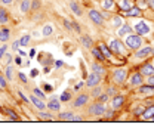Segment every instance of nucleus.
Listing matches in <instances>:
<instances>
[{"mask_svg":"<svg viewBox=\"0 0 154 130\" xmlns=\"http://www.w3.org/2000/svg\"><path fill=\"white\" fill-rule=\"evenodd\" d=\"M126 43H128V46L131 49H139L141 44H142V40L136 34H131V36H128V38H126Z\"/></svg>","mask_w":154,"mask_h":130,"instance_id":"f257e3e1","label":"nucleus"},{"mask_svg":"<svg viewBox=\"0 0 154 130\" xmlns=\"http://www.w3.org/2000/svg\"><path fill=\"white\" fill-rule=\"evenodd\" d=\"M110 50L113 52V53H119V55H122V53H125V46H123V43L122 41H119V40H111L110 41Z\"/></svg>","mask_w":154,"mask_h":130,"instance_id":"f03ea898","label":"nucleus"},{"mask_svg":"<svg viewBox=\"0 0 154 130\" xmlns=\"http://www.w3.org/2000/svg\"><path fill=\"white\" fill-rule=\"evenodd\" d=\"M126 70L125 68H117L114 73H113V78H114V81H117L119 84H122V83H125V80H126Z\"/></svg>","mask_w":154,"mask_h":130,"instance_id":"7ed1b4c3","label":"nucleus"},{"mask_svg":"<svg viewBox=\"0 0 154 130\" xmlns=\"http://www.w3.org/2000/svg\"><path fill=\"white\" fill-rule=\"evenodd\" d=\"M135 31L138 34H148L150 33V25L144 21H139V22L135 24Z\"/></svg>","mask_w":154,"mask_h":130,"instance_id":"20e7f679","label":"nucleus"},{"mask_svg":"<svg viewBox=\"0 0 154 130\" xmlns=\"http://www.w3.org/2000/svg\"><path fill=\"white\" fill-rule=\"evenodd\" d=\"M89 112H91L92 115H102V114L105 112V107H104L102 102H98V104L92 105V107L89 108Z\"/></svg>","mask_w":154,"mask_h":130,"instance_id":"39448f33","label":"nucleus"},{"mask_svg":"<svg viewBox=\"0 0 154 130\" xmlns=\"http://www.w3.org/2000/svg\"><path fill=\"white\" fill-rule=\"evenodd\" d=\"M99 81H101V77L94 73V74H91L89 77H88V80H86V86H89V87H94V86H96Z\"/></svg>","mask_w":154,"mask_h":130,"instance_id":"423d86ee","label":"nucleus"},{"mask_svg":"<svg viewBox=\"0 0 154 130\" xmlns=\"http://www.w3.org/2000/svg\"><path fill=\"white\" fill-rule=\"evenodd\" d=\"M89 17H91V19L95 22L96 25H101V24H102V21H104L102 17H101V14H99L98 11H91V12H89Z\"/></svg>","mask_w":154,"mask_h":130,"instance_id":"0eeeda50","label":"nucleus"},{"mask_svg":"<svg viewBox=\"0 0 154 130\" xmlns=\"http://www.w3.org/2000/svg\"><path fill=\"white\" fill-rule=\"evenodd\" d=\"M141 74L147 75V77H151V75H154V67L151 65V64H145V65L141 68Z\"/></svg>","mask_w":154,"mask_h":130,"instance_id":"6e6552de","label":"nucleus"},{"mask_svg":"<svg viewBox=\"0 0 154 130\" xmlns=\"http://www.w3.org/2000/svg\"><path fill=\"white\" fill-rule=\"evenodd\" d=\"M151 53H153V47L147 46V47H144V49H141V50L136 52V58H145V56L151 55Z\"/></svg>","mask_w":154,"mask_h":130,"instance_id":"1a4fd4ad","label":"nucleus"},{"mask_svg":"<svg viewBox=\"0 0 154 130\" xmlns=\"http://www.w3.org/2000/svg\"><path fill=\"white\" fill-rule=\"evenodd\" d=\"M131 84H134V86L142 84V74H141V73H135V74L131 77Z\"/></svg>","mask_w":154,"mask_h":130,"instance_id":"9d476101","label":"nucleus"},{"mask_svg":"<svg viewBox=\"0 0 154 130\" xmlns=\"http://www.w3.org/2000/svg\"><path fill=\"white\" fill-rule=\"evenodd\" d=\"M9 36H11L9 28H2V30H0V41L6 43V41L9 40Z\"/></svg>","mask_w":154,"mask_h":130,"instance_id":"9b49d317","label":"nucleus"},{"mask_svg":"<svg viewBox=\"0 0 154 130\" xmlns=\"http://www.w3.org/2000/svg\"><path fill=\"white\" fill-rule=\"evenodd\" d=\"M123 102H125V96L117 95L114 99H113V108H120V107L123 105Z\"/></svg>","mask_w":154,"mask_h":130,"instance_id":"f8f14e48","label":"nucleus"},{"mask_svg":"<svg viewBox=\"0 0 154 130\" xmlns=\"http://www.w3.org/2000/svg\"><path fill=\"white\" fill-rule=\"evenodd\" d=\"M30 99H31V102L36 105V108H38V110H45V108H46V105L42 102V99H40V98H37V96H31Z\"/></svg>","mask_w":154,"mask_h":130,"instance_id":"ddd939ff","label":"nucleus"},{"mask_svg":"<svg viewBox=\"0 0 154 130\" xmlns=\"http://www.w3.org/2000/svg\"><path fill=\"white\" fill-rule=\"evenodd\" d=\"M86 102H88V96H86V95H80L76 99V102H74V107H76V108L77 107H82V105H85Z\"/></svg>","mask_w":154,"mask_h":130,"instance_id":"4468645a","label":"nucleus"},{"mask_svg":"<svg viewBox=\"0 0 154 130\" xmlns=\"http://www.w3.org/2000/svg\"><path fill=\"white\" fill-rule=\"evenodd\" d=\"M142 117H144L145 120H148V118H153V117H154V107L145 108V110H144V112H142Z\"/></svg>","mask_w":154,"mask_h":130,"instance_id":"2eb2a0df","label":"nucleus"},{"mask_svg":"<svg viewBox=\"0 0 154 130\" xmlns=\"http://www.w3.org/2000/svg\"><path fill=\"white\" fill-rule=\"evenodd\" d=\"M30 8H31V0H22V3H21V11H22V14H27V12L30 11Z\"/></svg>","mask_w":154,"mask_h":130,"instance_id":"dca6fc26","label":"nucleus"},{"mask_svg":"<svg viewBox=\"0 0 154 130\" xmlns=\"http://www.w3.org/2000/svg\"><path fill=\"white\" fill-rule=\"evenodd\" d=\"M8 19H9V17H8L6 9H2V8H0V25H5V24L8 22Z\"/></svg>","mask_w":154,"mask_h":130,"instance_id":"f3484780","label":"nucleus"},{"mask_svg":"<svg viewBox=\"0 0 154 130\" xmlns=\"http://www.w3.org/2000/svg\"><path fill=\"white\" fill-rule=\"evenodd\" d=\"M70 8H71V11L76 14L77 17H80V15H82V9H80V6L77 5L76 2H70Z\"/></svg>","mask_w":154,"mask_h":130,"instance_id":"a211bd4d","label":"nucleus"},{"mask_svg":"<svg viewBox=\"0 0 154 130\" xmlns=\"http://www.w3.org/2000/svg\"><path fill=\"white\" fill-rule=\"evenodd\" d=\"M126 15L128 17H139L141 15V9L139 8H132V9L126 11Z\"/></svg>","mask_w":154,"mask_h":130,"instance_id":"6ab92c4d","label":"nucleus"},{"mask_svg":"<svg viewBox=\"0 0 154 130\" xmlns=\"http://www.w3.org/2000/svg\"><path fill=\"white\" fill-rule=\"evenodd\" d=\"M48 108L52 110V111H58V110H59V102H58V99H52V101L48 104Z\"/></svg>","mask_w":154,"mask_h":130,"instance_id":"aec40b11","label":"nucleus"},{"mask_svg":"<svg viewBox=\"0 0 154 130\" xmlns=\"http://www.w3.org/2000/svg\"><path fill=\"white\" fill-rule=\"evenodd\" d=\"M99 49H101V52L104 53L105 58H110V56H111V50H110V47H107L104 43H101V44H99Z\"/></svg>","mask_w":154,"mask_h":130,"instance_id":"412c9836","label":"nucleus"},{"mask_svg":"<svg viewBox=\"0 0 154 130\" xmlns=\"http://www.w3.org/2000/svg\"><path fill=\"white\" fill-rule=\"evenodd\" d=\"M92 53H94V56H95L98 61H104V59H105L104 53H102V52H99L98 49H92Z\"/></svg>","mask_w":154,"mask_h":130,"instance_id":"4be33fe9","label":"nucleus"},{"mask_svg":"<svg viewBox=\"0 0 154 130\" xmlns=\"http://www.w3.org/2000/svg\"><path fill=\"white\" fill-rule=\"evenodd\" d=\"M141 92L142 93H148V95H154V86H144V87H141Z\"/></svg>","mask_w":154,"mask_h":130,"instance_id":"5701e85b","label":"nucleus"},{"mask_svg":"<svg viewBox=\"0 0 154 130\" xmlns=\"http://www.w3.org/2000/svg\"><path fill=\"white\" fill-rule=\"evenodd\" d=\"M128 33H131V27L125 24V25L119 30V36H125V34H128Z\"/></svg>","mask_w":154,"mask_h":130,"instance_id":"b1692460","label":"nucleus"},{"mask_svg":"<svg viewBox=\"0 0 154 130\" xmlns=\"http://www.w3.org/2000/svg\"><path fill=\"white\" fill-rule=\"evenodd\" d=\"M82 43H83L85 47H91L92 46V38H89L88 36H83L82 37Z\"/></svg>","mask_w":154,"mask_h":130,"instance_id":"393cba45","label":"nucleus"},{"mask_svg":"<svg viewBox=\"0 0 154 130\" xmlns=\"http://www.w3.org/2000/svg\"><path fill=\"white\" fill-rule=\"evenodd\" d=\"M92 70H94V73H95V74H98V75H101L102 73H104V68H102L99 64H94Z\"/></svg>","mask_w":154,"mask_h":130,"instance_id":"a878e982","label":"nucleus"},{"mask_svg":"<svg viewBox=\"0 0 154 130\" xmlns=\"http://www.w3.org/2000/svg\"><path fill=\"white\" fill-rule=\"evenodd\" d=\"M42 33H43V36H46V37H48V36H51V34L54 33V28H52L51 25H45V28H43V31H42Z\"/></svg>","mask_w":154,"mask_h":130,"instance_id":"bb28decb","label":"nucleus"},{"mask_svg":"<svg viewBox=\"0 0 154 130\" xmlns=\"http://www.w3.org/2000/svg\"><path fill=\"white\" fill-rule=\"evenodd\" d=\"M73 117H74V115H73L71 112H62V114H59V118H61V120H70V121H71Z\"/></svg>","mask_w":154,"mask_h":130,"instance_id":"cd10ccee","label":"nucleus"},{"mask_svg":"<svg viewBox=\"0 0 154 130\" xmlns=\"http://www.w3.org/2000/svg\"><path fill=\"white\" fill-rule=\"evenodd\" d=\"M120 8L125 9V11H129V9H131V5H129L128 0H120Z\"/></svg>","mask_w":154,"mask_h":130,"instance_id":"c85d7f7f","label":"nucleus"},{"mask_svg":"<svg viewBox=\"0 0 154 130\" xmlns=\"http://www.w3.org/2000/svg\"><path fill=\"white\" fill-rule=\"evenodd\" d=\"M102 6H104V9H111V8L114 6V2H113V0H104Z\"/></svg>","mask_w":154,"mask_h":130,"instance_id":"c756f323","label":"nucleus"},{"mask_svg":"<svg viewBox=\"0 0 154 130\" xmlns=\"http://www.w3.org/2000/svg\"><path fill=\"white\" fill-rule=\"evenodd\" d=\"M70 98H71L70 92H64L62 95H61V101H62V102H67V101H70Z\"/></svg>","mask_w":154,"mask_h":130,"instance_id":"7c9ffc66","label":"nucleus"},{"mask_svg":"<svg viewBox=\"0 0 154 130\" xmlns=\"http://www.w3.org/2000/svg\"><path fill=\"white\" fill-rule=\"evenodd\" d=\"M28 41H30V36H24V37L19 40L21 46H25V44H28Z\"/></svg>","mask_w":154,"mask_h":130,"instance_id":"2f4dec72","label":"nucleus"},{"mask_svg":"<svg viewBox=\"0 0 154 130\" xmlns=\"http://www.w3.org/2000/svg\"><path fill=\"white\" fill-rule=\"evenodd\" d=\"M34 95H36L37 98H40V99H43V98H45V93L42 92L40 89H34Z\"/></svg>","mask_w":154,"mask_h":130,"instance_id":"473e14b6","label":"nucleus"},{"mask_svg":"<svg viewBox=\"0 0 154 130\" xmlns=\"http://www.w3.org/2000/svg\"><path fill=\"white\" fill-rule=\"evenodd\" d=\"M6 77H8L9 80L12 78V67H9V65L6 67Z\"/></svg>","mask_w":154,"mask_h":130,"instance_id":"72a5a7b5","label":"nucleus"},{"mask_svg":"<svg viewBox=\"0 0 154 130\" xmlns=\"http://www.w3.org/2000/svg\"><path fill=\"white\" fill-rule=\"evenodd\" d=\"M6 49H8V44H3L2 47H0V58H3L5 53H6Z\"/></svg>","mask_w":154,"mask_h":130,"instance_id":"f704fd0d","label":"nucleus"},{"mask_svg":"<svg viewBox=\"0 0 154 130\" xmlns=\"http://www.w3.org/2000/svg\"><path fill=\"white\" fill-rule=\"evenodd\" d=\"M21 46V43H19V40H15L14 43H12V50H18V47Z\"/></svg>","mask_w":154,"mask_h":130,"instance_id":"c9c22d12","label":"nucleus"},{"mask_svg":"<svg viewBox=\"0 0 154 130\" xmlns=\"http://www.w3.org/2000/svg\"><path fill=\"white\" fill-rule=\"evenodd\" d=\"M6 114H9V115L12 117V120H18V115H17L14 111H11V110H6Z\"/></svg>","mask_w":154,"mask_h":130,"instance_id":"e433bc0d","label":"nucleus"},{"mask_svg":"<svg viewBox=\"0 0 154 130\" xmlns=\"http://www.w3.org/2000/svg\"><path fill=\"white\" fill-rule=\"evenodd\" d=\"M11 62H12V56L9 55V53H6V56H5V64H6V65H9Z\"/></svg>","mask_w":154,"mask_h":130,"instance_id":"4c0bfd02","label":"nucleus"},{"mask_svg":"<svg viewBox=\"0 0 154 130\" xmlns=\"http://www.w3.org/2000/svg\"><path fill=\"white\" fill-rule=\"evenodd\" d=\"M113 24H114L116 27L122 25V19H120V18H114V19H113Z\"/></svg>","mask_w":154,"mask_h":130,"instance_id":"58836bf2","label":"nucleus"},{"mask_svg":"<svg viewBox=\"0 0 154 130\" xmlns=\"http://www.w3.org/2000/svg\"><path fill=\"white\" fill-rule=\"evenodd\" d=\"M0 86H2V89L6 87V80H5V77H2V75H0Z\"/></svg>","mask_w":154,"mask_h":130,"instance_id":"ea45409f","label":"nucleus"},{"mask_svg":"<svg viewBox=\"0 0 154 130\" xmlns=\"http://www.w3.org/2000/svg\"><path fill=\"white\" fill-rule=\"evenodd\" d=\"M142 112H144V107H138V108L135 110V114H136V115H139V114H142Z\"/></svg>","mask_w":154,"mask_h":130,"instance_id":"a19ab883","label":"nucleus"},{"mask_svg":"<svg viewBox=\"0 0 154 130\" xmlns=\"http://www.w3.org/2000/svg\"><path fill=\"white\" fill-rule=\"evenodd\" d=\"M18 75H19V78H21V81H22V83H27V77L22 74V73H19Z\"/></svg>","mask_w":154,"mask_h":130,"instance_id":"79ce46f5","label":"nucleus"},{"mask_svg":"<svg viewBox=\"0 0 154 130\" xmlns=\"http://www.w3.org/2000/svg\"><path fill=\"white\" fill-rule=\"evenodd\" d=\"M31 6H33L34 9H37L38 6H40V3H38V0H33V3H31Z\"/></svg>","mask_w":154,"mask_h":130,"instance_id":"37998d69","label":"nucleus"},{"mask_svg":"<svg viewBox=\"0 0 154 130\" xmlns=\"http://www.w3.org/2000/svg\"><path fill=\"white\" fill-rule=\"evenodd\" d=\"M18 96L21 98V99H22V101H24V102H28V99L24 96V93H22V92H18Z\"/></svg>","mask_w":154,"mask_h":130,"instance_id":"c03bdc74","label":"nucleus"},{"mask_svg":"<svg viewBox=\"0 0 154 130\" xmlns=\"http://www.w3.org/2000/svg\"><path fill=\"white\" fill-rule=\"evenodd\" d=\"M40 118H46V120H52V117H51V115H48V114H40Z\"/></svg>","mask_w":154,"mask_h":130,"instance_id":"a18cd8bd","label":"nucleus"},{"mask_svg":"<svg viewBox=\"0 0 154 130\" xmlns=\"http://www.w3.org/2000/svg\"><path fill=\"white\" fill-rule=\"evenodd\" d=\"M108 99V95H102V98H99V102H105Z\"/></svg>","mask_w":154,"mask_h":130,"instance_id":"49530a36","label":"nucleus"},{"mask_svg":"<svg viewBox=\"0 0 154 130\" xmlns=\"http://www.w3.org/2000/svg\"><path fill=\"white\" fill-rule=\"evenodd\" d=\"M15 64H17V65H21V64H22V59H21L19 56H17V58H15Z\"/></svg>","mask_w":154,"mask_h":130,"instance_id":"de8ad7c7","label":"nucleus"},{"mask_svg":"<svg viewBox=\"0 0 154 130\" xmlns=\"http://www.w3.org/2000/svg\"><path fill=\"white\" fill-rule=\"evenodd\" d=\"M148 84H151V86H154V75H151V77L148 78Z\"/></svg>","mask_w":154,"mask_h":130,"instance_id":"09e8293b","label":"nucleus"},{"mask_svg":"<svg viewBox=\"0 0 154 130\" xmlns=\"http://www.w3.org/2000/svg\"><path fill=\"white\" fill-rule=\"evenodd\" d=\"M64 24H65V27H67L68 30L71 28V24H70V21H67V19H65V21H64Z\"/></svg>","mask_w":154,"mask_h":130,"instance_id":"8fccbe9b","label":"nucleus"},{"mask_svg":"<svg viewBox=\"0 0 154 130\" xmlns=\"http://www.w3.org/2000/svg\"><path fill=\"white\" fill-rule=\"evenodd\" d=\"M37 74H38V71H37V70H31V77H36Z\"/></svg>","mask_w":154,"mask_h":130,"instance_id":"3c124183","label":"nucleus"},{"mask_svg":"<svg viewBox=\"0 0 154 130\" xmlns=\"http://www.w3.org/2000/svg\"><path fill=\"white\" fill-rule=\"evenodd\" d=\"M147 3H148V6L154 8V0H147Z\"/></svg>","mask_w":154,"mask_h":130,"instance_id":"603ef678","label":"nucleus"},{"mask_svg":"<svg viewBox=\"0 0 154 130\" xmlns=\"http://www.w3.org/2000/svg\"><path fill=\"white\" fill-rule=\"evenodd\" d=\"M71 121H82V117H73Z\"/></svg>","mask_w":154,"mask_h":130,"instance_id":"864d4df0","label":"nucleus"},{"mask_svg":"<svg viewBox=\"0 0 154 130\" xmlns=\"http://www.w3.org/2000/svg\"><path fill=\"white\" fill-rule=\"evenodd\" d=\"M73 25H74V27H73V28H74V30H76L77 33H79V31H80V27H79V25H77V24H73Z\"/></svg>","mask_w":154,"mask_h":130,"instance_id":"5fc2aeb1","label":"nucleus"},{"mask_svg":"<svg viewBox=\"0 0 154 130\" xmlns=\"http://www.w3.org/2000/svg\"><path fill=\"white\" fill-rule=\"evenodd\" d=\"M2 3H5V5H9V3H12V0H0Z\"/></svg>","mask_w":154,"mask_h":130,"instance_id":"6e6d98bb","label":"nucleus"},{"mask_svg":"<svg viewBox=\"0 0 154 130\" xmlns=\"http://www.w3.org/2000/svg\"><path fill=\"white\" fill-rule=\"evenodd\" d=\"M34 55H36V50H34V49H31V50H30V56L33 58Z\"/></svg>","mask_w":154,"mask_h":130,"instance_id":"4d7b16f0","label":"nucleus"},{"mask_svg":"<svg viewBox=\"0 0 154 130\" xmlns=\"http://www.w3.org/2000/svg\"><path fill=\"white\" fill-rule=\"evenodd\" d=\"M82 84H83V83H79V84H76V87H74V89H76V90H79V89L82 87Z\"/></svg>","mask_w":154,"mask_h":130,"instance_id":"13d9d810","label":"nucleus"},{"mask_svg":"<svg viewBox=\"0 0 154 130\" xmlns=\"http://www.w3.org/2000/svg\"><path fill=\"white\" fill-rule=\"evenodd\" d=\"M45 89H46V90H52V87H51L49 84H46V86H45Z\"/></svg>","mask_w":154,"mask_h":130,"instance_id":"bf43d9fd","label":"nucleus"},{"mask_svg":"<svg viewBox=\"0 0 154 130\" xmlns=\"http://www.w3.org/2000/svg\"><path fill=\"white\" fill-rule=\"evenodd\" d=\"M0 90H2V86H0Z\"/></svg>","mask_w":154,"mask_h":130,"instance_id":"052dcab7","label":"nucleus"},{"mask_svg":"<svg viewBox=\"0 0 154 130\" xmlns=\"http://www.w3.org/2000/svg\"><path fill=\"white\" fill-rule=\"evenodd\" d=\"M153 53H154V49H153Z\"/></svg>","mask_w":154,"mask_h":130,"instance_id":"680f3d73","label":"nucleus"}]
</instances>
